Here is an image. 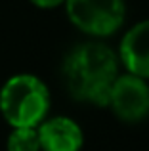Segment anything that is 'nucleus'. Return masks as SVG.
Masks as SVG:
<instances>
[{"mask_svg":"<svg viewBox=\"0 0 149 151\" xmlns=\"http://www.w3.org/2000/svg\"><path fill=\"white\" fill-rule=\"evenodd\" d=\"M119 77V58L103 42H82L67 54L63 78L74 100L107 105L109 92Z\"/></svg>","mask_w":149,"mask_h":151,"instance_id":"1","label":"nucleus"},{"mask_svg":"<svg viewBox=\"0 0 149 151\" xmlns=\"http://www.w3.org/2000/svg\"><path fill=\"white\" fill-rule=\"evenodd\" d=\"M50 92L38 77L14 75L0 90V111L14 128H34L46 117Z\"/></svg>","mask_w":149,"mask_h":151,"instance_id":"2","label":"nucleus"},{"mask_svg":"<svg viewBox=\"0 0 149 151\" xmlns=\"http://www.w3.org/2000/svg\"><path fill=\"white\" fill-rule=\"evenodd\" d=\"M71 21L84 33L107 37L124 21V0H65Z\"/></svg>","mask_w":149,"mask_h":151,"instance_id":"3","label":"nucleus"},{"mask_svg":"<svg viewBox=\"0 0 149 151\" xmlns=\"http://www.w3.org/2000/svg\"><path fill=\"white\" fill-rule=\"evenodd\" d=\"M107 105L122 121H142L149 115V84L132 73L119 75L111 86Z\"/></svg>","mask_w":149,"mask_h":151,"instance_id":"4","label":"nucleus"},{"mask_svg":"<svg viewBox=\"0 0 149 151\" xmlns=\"http://www.w3.org/2000/svg\"><path fill=\"white\" fill-rule=\"evenodd\" d=\"M119 58L128 73L142 78L149 77V19L138 21L130 27L120 40Z\"/></svg>","mask_w":149,"mask_h":151,"instance_id":"5","label":"nucleus"},{"mask_svg":"<svg viewBox=\"0 0 149 151\" xmlns=\"http://www.w3.org/2000/svg\"><path fill=\"white\" fill-rule=\"evenodd\" d=\"M38 140L44 151H78L84 144V134L77 121L69 117H54L40 122Z\"/></svg>","mask_w":149,"mask_h":151,"instance_id":"6","label":"nucleus"},{"mask_svg":"<svg viewBox=\"0 0 149 151\" xmlns=\"http://www.w3.org/2000/svg\"><path fill=\"white\" fill-rule=\"evenodd\" d=\"M8 151H40L37 128H14L8 138Z\"/></svg>","mask_w":149,"mask_h":151,"instance_id":"7","label":"nucleus"},{"mask_svg":"<svg viewBox=\"0 0 149 151\" xmlns=\"http://www.w3.org/2000/svg\"><path fill=\"white\" fill-rule=\"evenodd\" d=\"M31 2L40 6V8H54V6H57V4L65 2V0H31Z\"/></svg>","mask_w":149,"mask_h":151,"instance_id":"8","label":"nucleus"}]
</instances>
